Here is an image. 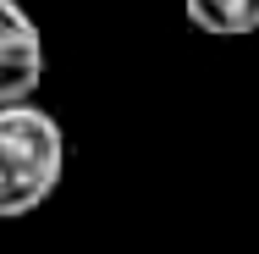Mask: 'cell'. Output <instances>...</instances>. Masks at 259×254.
Here are the masks:
<instances>
[{"mask_svg":"<svg viewBox=\"0 0 259 254\" xmlns=\"http://www.w3.org/2000/svg\"><path fill=\"white\" fill-rule=\"evenodd\" d=\"M66 133L45 105L17 100L0 105V221L33 215L61 188Z\"/></svg>","mask_w":259,"mask_h":254,"instance_id":"cell-1","label":"cell"},{"mask_svg":"<svg viewBox=\"0 0 259 254\" xmlns=\"http://www.w3.org/2000/svg\"><path fill=\"white\" fill-rule=\"evenodd\" d=\"M45 33L39 22L28 17L22 0H0V105L33 100L39 83H45Z\"/></svg>","mask_w":259,"mask_h":254,"instance_id":"cell-2","label":"cell"},{"mask_svg":"<svg viewBox=\"0 0 259 254\" xmlns=\"http://www.w3.org/2000/svg\"><path fill=\"white\" fill-rule=\"evenodd\" d=\"M188 22L215 39H248L259 33V0H182Z\"/></svg>","mask_w":259,"mask_h":254,"instance_id":"cell-3","label":"cell"}]
</instances>
